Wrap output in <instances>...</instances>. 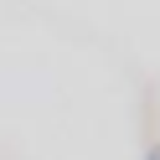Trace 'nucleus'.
<instances>
[{"label":"nucleus","instance_id":"1","mask_svg":"<svg viewBox=\"0 0 160 160\" xmlns=\"http://www.w3.org/2000/svg\"><path fill=\"white\" fill-rule=\"evenodd\" d=\"M145 160H160V139H150V145H145Z\"/></svg>","mask_w":160,"mask_h":160}]
</instances>
